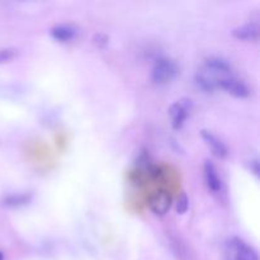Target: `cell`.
Segmentation results:
<instances>
[{
  "instance_id": "obj_1",
  "label": "cell",
  "mask_w": 260,
  "mask_h": 260,
  "mask_svg": "<svg viewBox=\"0 0 260 260\" xmlns=\"http://www.w3.org/2000/svg\"><path fill=\"white\" fill-rule=\"evenodd\" d=\"M178 66L173 60L167 57L159 58L151 71V79L155 84H167L177 76Z\"/></svg>"
},
{
  "instance_id": "obj_2",
  "label": "cell",
  "mask_w": 260,
  "mask_h": 260,
  "mask_svg": "<svg viewBox=\"0 0 260 260\" xmlns=\"http://www.w3.org/2000/svg\"><path fill=\"white\" fill-rule=\"evenodd\" d=\"M190 108H192V103H190V101H188V99L178 101L177 103H174L172 107H170L169 114H170V118H172L173 128L175 129L182 128L185 119H187L188 114H189Z\"/></svg>"
},
{
  "instance_id": "obj_3",
  "label": "cell",
  "mask_w": 260,
  "mask_h": 260,
  "mask_svg": "<svg viewBox=\"0 0 260 260\" xmlns=\"http://www.w3.org/2000/svg\"><path fill=\"white\" fill-rule=\"evenodd\" d=\"M218 88H222L223 90H226L231 95L236 96V98H245V96L249 95L248 86L241 80L236 79L234 75L221 79L218 81Z\"/></svg>"
},
{
  "instance_id": "obj_4",
  "label": "cell",
  "mask_w": 260,
  "mask_h": 260,
  "mask_svg": "<svg viewBox=\"0 0 260 260\" xmlns=\"http://www.w3.org/2000/svg\"><path fill=\"white\" fill-rule=\"evenodd\" d=\"M150 208L152 212L157 216H162L169 211L170 205H172V198L169 193L165 190H157L150 198Z\"/></svg>"
},
{
  "instance_id": "obj_5",
  "label": "cell",
  "mask_w": 260,
  "mask_h": 260,
  "mask_svg": "<svg viewBox=\"0 0 260 260\" xmlns=\"http://www.w3.org/2000/svg\"><path fill=\"white\" fill-rule=\"evenodd\" d=\"M233 250L235 260H259L255 249L249 246L240 239H234Z\"/></svg>"
},
{
  "instance_id": "obj_6",
  "label": "cell",
  "mask_w": 260,
  "mask_h": 260,
  "mask_svg": "<svg viewBox=\"0 0 260 260\" xmlns=\"http://www.w3.org/2000/svg\"><path fill=\"white\" fill-rule=\"evenodd\" d=\"M205 179L206 183H207V187L212 192H220L221 188H222V182H221L220 177H218L216 167L210 160L205 162Z\"/></svg>"
},
{
  "instance_id": "obj_7",
  "label": "cell",
  "mask_w": 260,
  "mask_h": 260,
  "mask_svg": "<svg viewBox=\"0 0 260 260\" xmlns=\"http://www.w3.org/2000/svg\"><path fill=\"white\" fill-rule=\"evenodd\" d=\"M233 35L238 40L255 41L259 37V27L256 23H246V24L235 28L233 30Z\"/></svg>"
},
{
  "instance_id": "obj_8",
  "label": "cell",
  "mask_w": 260,
  "mask_h": 260,
  "mask_svg": "<svg viewBox=\"0 0 260 260\" xmlns=\"http://www.w3.org/2000/svg\"><path fill=\"white\" fill-rule=\"evenodd\" d=\"M202 137L206 141V144L211 147L213 154L218 157H225L228 155V147L223 145V142L220 139L215 136L213 134L208 131H202Z\"/></svg>"
},
{
  "instance_id": "obj_9",
  "label": "cell",
  "mask_w": 260,
  "mask_h": 260,
  "mask_svg": "<svg viewBox=\"0 0 260 260\" xmlns=\"http://www.w3.org/2000/svg\"><path fill=\"white\" fill-rule=\"evenodd\" d=\"M51 36L55 40L60 41V42H68L75 38L76 29L73 25L69 24H58L51 29Z\"/></svg>"
},
{
  "instance_id": "obj_10",
  "label": "cell",
  "mask_w": 260,
  "mask_h": 260,
  "mask_svg": "<svg viewBox=\"0 0 260 260\" xmlns=\"http://www.w3.org/2000/svg\"><path fill=\"white\" fill-rule=\"evenodd\" d=\"M29 201V194H13L5 198V200L3 201V203H4L5 206H8V207H19V206L27 205Z\"/></svg>"
},
{
  "instance_id": "obj_11",
  "label": "cell",
  "mask_w": 260,
  "mask_h": 260,
  "mask_svg": "<svg viewBox=\"0 0 260 260\" xmlns=\"http://www.w3.org/2000/svg\"><path fill=\"white\" fill-rule=\"evenodd\" d=\"M188 208H189V200H188V197L185 193H182V194H180V197L178 198V202H177L178 213L183 215V213L187 212Z\"/></svg>"
},
{
  "instance_id": "obj_12",
  "label": "cell",
  "mask_w": 260,
  "mask_h": 260,
  "mask_svg": "<svg viewBox=\"0 0 260 260\" xmlns=\"http://www.w3.org/2000/svg\"><path fill=\"white\" fill-rule=\"evenodd\" d=\"M17 55V50L14 48H4V50H0V63L7 62V61L12 60Z\"/></svg>"
},
{
  "instance_id": "obj_13",
  "label": "cell",
  "mask_w": 260,
  "mask_h": 260,
  "mask_svg": "<svg viewBox=\"0 0 260 260\" xmlns=\"http://www.w3.org/2000/svg\"><path fill=\"white\" fill-rule=\"evenodd\" d=\"M250 165H253V169H254V173H255L256 175L259 174V169H258V160H254V161L250 162Z\"/></svg>"
},
{
  "instance_id": "obj_14",
  "label": "cell",
  "mask_w": 260,
  "mask_h": 260,
  "mask_svg": "<svg viewBox=\"0 0 260 260\" xmlns=\"http://www.w3.org/2000/svg\"><path fill=\"white\" fill-rule=\"evenodd\" d=\"M0 260H4V255H3L2 251H0Z\"/></svg>"
}]
</instances>
